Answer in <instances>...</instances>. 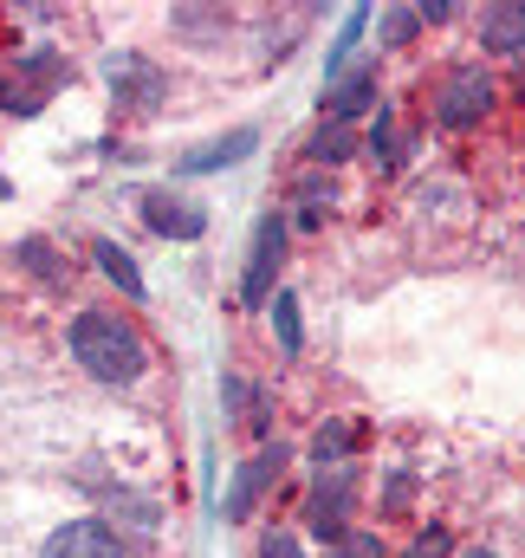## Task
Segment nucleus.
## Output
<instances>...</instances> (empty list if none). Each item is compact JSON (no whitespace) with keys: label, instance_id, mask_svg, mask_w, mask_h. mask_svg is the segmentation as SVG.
I'll use <instances>...</instances> for the list:
<instances>
[{"label":"nucleus","instance_id":"3","mask_svg":"<svg viewBox=\"0 0 525 558\" xmlns=\"http://www.w3.org/2000/svg\"><path fill=\"white\" fill-rule=\"evenodd\" d=\"M351 500H357V474L351 468H318V481L305 494V526L338 546L351 533Z\"/></svg>","mask_w":525,"mask_h":558},{"label":"nucleus","instance_id":"17","mask_svg":"<svg viewBox=\"0 0 525 558\" xmlns=\"http://www.w3.org/2000/svg\"><path fill=\"white\" fill-rule=\"evenodd\" d=\"M422 33V7H395V13H383V26H377V46H408Z\"/></svg>","mask_w":525,"mask_h":558},{"label":"nucleus","instance_id":"11","mask_svg":"<svg viewBox=\"0 0 525 558\" xmlns=\"http://www.w3.org/2000/svg\"><path fill=\"white\" fill-rule=\"evenodd\" d=\"M480 46L500 52V59H520L525 52V7H493V13H480Z\"/></svg>","mask_w":525,"mask_h":558},{"label":"nucleus","instance_id":"18","mask_svg":"<svg viewBox=\"0 0 525 558\" xmlns=\"http://www.w3.org/2000/svg\"><path fill=\"white\" fill-rule=\"evenodd\" d=\"M370 156H377L383 169H395V162H402V137H395V118H390V111H377V131H370Z\"/></svg>","mask_w":525,"mask_h":558},{"label":"nucleus","instance_id":"19","mask_svg":"<svg viewBox=\"0 0 525 558\" xmlns=\"http://www.w3.org/2000/svg\"><path fill=\"white\" fill-rule=\"evenodd\" d=\"M272 325H279V344L298 351V299L292 292H272Z\"/></svg>","mask_w":525,"mask_h":558},{"label":"nucleus","instance_id":"9","mask_svg":"<svg viewBox=\"0 0 525 558\" xmlns=\"http://www.w3.org/2000/svg\"><path fill=\"white\" fill-rule=\"evenodd\" d=\"M260 149V131H228V137H215V143H202V149H188L182 162H175V175H215V169H234L241 156H254Z\"/></svg>","mask_w":525,"mask_h":558},{"label":"nucleus","instance_id":"1","mask_svg":"<svg viewBox=\"0 0 525 558\" xmlns=\"http://www.w3.org/2000/svg\"><path fill=\"white\" fill-rule=\"evenodd\" d=\"M72 357L98 377V384H136L149 371V351L131 331V318L118 312H78L72 318Z\"/></svg>","mask_w":525,"mask_h":558},{"label":"nucleus","instance_id":"10","mask_svg":"<svg viewBox=\"0 0 525 558\" xmlns=\"http://www.w3.org/2000/svg\"><path fill=\"white\" fill-rule=\"evenodd\" d=\"M285 468V448H260L241 474H234V494H228V520H247L254 513V500H260L266 487H272V474Z\"/></svg>","mask_w":525,"mask_h":558},{"label":"nucleus","instance_id":"23","mask_svg":"<svg viewBox=\"0 0 525 558\" xmlns=\"http://www.w3.org/2000/svg\"><path fill=\"white\" fill-rule=\"evenodd\" d=\"M441 553H448V533H415V546L402 558H441Z\"/></svg>","mask_w":525,"mask_h":558},{"label":"nucleus","instance_id":"8","mask_svg":"<svg viewBox=\"0 0 525 558\" xmlns=\"http://www.w3.org/2000/svg\"><path fill=\"white\" fill-rule=\"evenodd\" d=\"M46 558H124V546H118V533L105 520H65L46 539Z\"/></svg>","mask_w":525,"mask_h":558},{"label":"nucleus","instance_id":"14","mask_svg":"<svg viewBox=\"0 0 525 558\" xmlns=\"http://www.w3.org/2000/svg\"><path fill=\"white\" fill-rule=\"evenodd\" d=\"M351 448H357V428H351V422H325V428L312 435V461H318V468H344Z\"/></svg>","mask_w":525,"mask_h":558},{"label":"nucleus","instance_id":"21","mask_svg":"<svg viewBox=\"0 0 525 558\" xmlns=\"http://www.w3.org/2000/svg\"><path fill=\"white\" fill-rule=\"evenodd\" d=\"M331 558H390V553H383V539H377V533H357V526H351V533L331 546Z\"/></svg>","mask_w":525,"mask_h":558},{"label":"nucleus","instance_id":"7","mask_svg":"<svg viewBox=\"0 0 525 558\" xmlns=\"http://www.w3.org/2000/svg\"><path fill=\"white\" fill-rule=\"evenodd\" d=\"M318 111H325V124H357L364 111H377V65H357V72L331 78Z\"/></svg>","mask_w":525,"mask_h":558},{"label":"nucleus","instance_id":"2","mask_svg":"<svg viewBox=\"0 0 525 558\" xmlns=\"http://www.w3.org/2000/svg\"><path fill=\"white\" fill-rule=\"evenodd\" d=\"M487 111H493V78H487L480 65H454V72L435 85V124H441V131H474Z\"/></svg>","mask_w":525,"mask_h":558},{"label":"nucleus","instance_id":"24","mask_svg":"<svg viewBox=\"0 0 525 558\" xmlns=\"http://www.w3.org/2000/svg\"><path fill=\"white\" fill-rule=\"evenodd\" d=\"M454 558H493V553H480V546H467V553H454Z\"/></svg>","mask_w":525,"mask_h":558},{"label":"nucleus","instance_id":"15","mask_svg":"<svg viewBox=\"0 0 525 558\" xmlns=\"http://www.w3.org/2000/svg\"><path fill=\"white\" fill-rule=\"evenodd\" d=\"M364 26H370V7H351V20L338 26V39H331V59H325V85L331 78H344V59H351V46L364 39Z\"/></svg>","mask_w":525,"mask_h":558},{"label":"nucleus","instance_id":"13","mask_svg":"<svg viewBox=\"0 0 525 558\" xmlns=\"http://www.w3.org/2000/svg\"><path fill=\"white\" fill-rule=\"evenodd\" d=\"M357 156V137H351V124H325L318 137L305 143V162H318V169H338V162H351Z\"/></svg>","mask_w":525,"mask_h":558},{"label":"nucleus","instance_id":"6","mask_svg":"<svg viewBox=\"0 0 525 558\" xmlns=\"http://www.w3.org/2000/svg\"><path fill=\"white\" fill-rule=\"evenodd\" d=\"M136 208H143V221H149L162 241H202V228H208V208L182 202L175 189H143Z\"/></svg>","mask_w":525,"mask_h":558},{"label":"nucleus","instance_id":"5","mask_svg":"<svg viewBox=\"0 0 525 558\" xmlns=\"http://www.w3.org/2000/svg\"><path fill=\"white\" fill-rule=\"evenodd\" d=\"M111 92H118V111H156L162 92H169V72L143 52H118L111 59Z\"/></svg>","mask_w":525,"mask_h":558},{"label":"nucleus","instance_id":"16","mask_svg":"<svg viewBox=\"0 0 525 558\" xmlns=\"http://www.w3.org/2000/svg\"><path fill=\"white\" fill-rule=\"evenodd\" d=\"M325 208H331V182H325V169H312V175L298 182V221H305V228H318V221H325Z\"/></svg>","mask_w":525,"mask_h":558},{"label":"nucleus","instance_id":"4","mask_svg":"<svg viewBox=\"0 0 525 558\" xmlns=\"http://www.w3.org/2000/svg\"><path fill=\"white\" fill-rule=\"evenodd\" d=\"M279 260H285V215L272 208L260 215V228H254V247H247V274H241V305H272V274H279Z\"/></svg>","mask_w":525,"mask_h":558},{"label":"nucleus","instance_id":"22","mask_svg":"<svg viewBox=\"0 0 525 558\" xmlns=\"http://www.w3.org/2000/svg\"><path fill=\"white\" fill-rule=\"evenodd\" d=\"M260 558H305V546H298L292 533H266V539H260Z\"/></svg>","mask_w":525,"mask_h":558},{"label":"nucleus","instance_id":"20","mask_svg":"<svg viewBox=\"0 0 525 558\" xmlns=\"http://www.w3.org/2000/svg\"><path fill=\"white\" fill-rule=\"evenodd\" d=\"M20 260H26V267H33L39 279H65V267H59V254H52V247H46L39 234H33V241H20Z\"/></svg>","mask_w":525,"mask_h":558},{"label":"nucleus","instance_id":"25","mask_svg":"<svg viewBox=\"0 0 525 558\" xmlns=\"http://www.w3.org/2000/svg\"><path fill=\"white\" fill-rule=\"evenodd\" d=\"M513 72H520V78H525V52H520V59H513Z\"/></svg>","mask_w":525,"mask_h":558},{"label":"nucleus","instance_id":"12","mask_svg":"<svg viewBox=\"0 0 525 558\" xmlns=\"http://www.w3.org/2000/svg\"><path fill=\"white\" fill-rule=\"evenodd\" d=\"M91 260H98V274L111 279V286H124L131 299H143V274H136V260L118 247V241H91Z\"/></svg>","mask_w":525,"mask_h":558}]
</instances>
